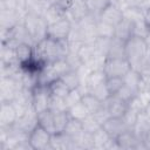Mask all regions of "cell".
<instances>
[{
  "label": "cell",
  "instance_id": "6da1fadb",
  "mask_svg": "<svg viewBox=\"0 0 150 150\" xmlns=\"http://www.w3.org/2000/svg\"><path fill=\"white\" fill-rule=\"evenodd\" d=\"M69 52L68 40H55L48 36L34 46V57L45 64L66 59Z\"/></svg>",
  "mask_w": 150,
  "mask_h": 150
},
{
  "label": "cell",
  "instance_id": "7a4b0ae2",
  "mask_svg": "<svg viewBox=\"0 0 150 150\" xmlns=\"http://www.w3.org/2000/svg\"><path fill=\"white\" fill-rule=\"evenodd\" d=\"M148 54L149 48L143 38L131 36L125 41V59L129 61L132 69L141 73Z\"/></svg>",
  "mask_w": 150,
  "mask_h": 150
},
{
  "label": "cell",
  "instance_id": "3957f363",
  "mask_svg": "<svg viewBox=\"0 0 150 150\" xmlns=\"http://www.w3.org/2000/svg\"><path fill=\"white\" fill-rule=\"evenodd\" d=\"M71 68L68 64L66 59L57 60V61L52 62V63H47V64L43 66V68L39 73V84L48 86L53 81L62 77Z\"/></svg>",
  "mask_w": 150,
  "mask_h": 150
},
{
  "label": "cell",
  "instance_id": "277c9868",
  "mask_svg": "<svg viewBox=\"0 0 150 150\" xmlns=\"http://www.w3.org/2000/svg\"><path fill=\"white\" fill-rule=\"evenodd\" d=\"M22 22H23L27 32L29 33V35L34 42V46L38 42H40L47 38L48 25L45 21L43 16L38 15V14H33V13H26Z\"/></svg>",
  "mask_w": 150,
  "mask_h": 150
},
{
  "label": "cell",
  "instance_id": "5b68a950",
  "mask_svg": "<svg viewBox=\"0 0 150 150\" xmlns=\"http://www.w3.org/2000/svg\"><path fill=\"white\" fill-rule=\"evenodd\" d=\"M22 88L21 77H0V102H12Z\"/></svg>",
  "mask_w": 150,
  "mask_h": 150
},
{
  "label": "cell",
  "instance_id": "8992f818",
  "mask_svg": "<svg viewBox=\"0 0 150 150\" xmlns=\"http://www.w3.org/2000/svg\"><path fill=\"white\" fill-rule=\"evenodd\" d=\"M130 69L131 66L125 57L105 59L103 66V71L107 77H123Z\"/></svg>",
  "mask_w": 150,
  "mask_h": 150
},
{
  "label": "cell",
  "instance_id": "52a82bcc",
  "mask_svg": "<svg viewBox=\"0 0 150 150\" xmlns=\"http://www.w3.org/2000/svg\"><path fill=\"white\" fill-rule=\"evenodd\" d=\"M50 132H48L42 127L38 125L35 129H33L29 132L28 141L33 148V150H47L50 148V139H52Z\"/></svg>",
  "mask_w": 150,
  "mask_h": 150
},
{
  "label": "cell",
  "instance_id": "ba28073f",
  "mask_svg": "<svg viewBox=\"0 0 150 150\" xmlns=\"http://www.w3.org/2000/svg\"><path fill=\"white\" fill-rule=\"evenodd\" d=\"M73 28V21L69 18H64L52 25H48L47 36L55 40H67Z\"/></svg>",
  "mask_w": 150,
  "mask_h": 150
},
{
  "label": "cell",
  "instance_id": "9c48e42d",
  "mask_svg": "<svg viewBox=\"0 0 150 150\" xmlns=\"http://www.w3.org/2000/svg\"><path fill=\"white\" fill-rule=\"evenodd\" d=\"M49 100H50V93H49V89L47 86L38 84L33 89L32 105L38 114L41 111H45L49 108Z\"/></svg>",
  "mask_w": 150,
  "mask_h": 150
},
{
  "label": "cell",
  "instance_id": "30bf717a",
  "mask_svg": "<svg viewBox=\"0 0 150 150\" xmlns=\"http://www.w3.org/2000/svg\"><path fill=\"white\" fill-rule=\"evenodd\" d=\"M103 108L110 117H122L128 109V103L118 95H110L103 101Z\"/></svg>",
  "mask_w": 150,
  "mask_h": 150
},
{
  "label": "cell",
  "instance_id": "8fae6325",
  "mask_svg": "<svg viewBox=\"0 0 150 150\" xmlns=\"http://www.w3.org/2000/svg\"><path fill=\"white\" fill-rule=\"evenodd\" d=\"M39 125L38 122V112L34 110V108H29L27 111L18 116L16 122L14 123V127L18 129L29 134L33 129H35Z\"/></svg>",
  "mask_w": 150,
  "mask_h": 150
},
{
  "label": "cell",
  "instance_id": "7c38bea8",
  "mask_svg": "<svg viewBox=\"0 0 150 150\" xmlns=\"http://www.w3.org/2000/svg\"><path fill=\"white\" fill-rule=\"evenodd\" d=\"M117 143L120 145V150H138V149H145V145L142 139H139L136 134L129 129L124 131L122 135H120L117 138Z\"/></svg>",
  "mask_w": 150,
  "mask_h": 150
},
{
  "label": "cell",
  "instance_id": "4fadbf2b",
  "mask_svg": "<svg viewBox=\"0 0 150 150\" xmlns=\"http://www.w3.org/2000/svg\"><path fill=\"white\" fill-rule=\"evenodd\" d=\"M124 19L123 16V11L114 2L108 5L100 14H98V20L103 21L105 23H109L111 26H117L122 20Z\"/></svg>",
  "mask_w": 150,
  "mask_h": 150
},
{
  "label": "cell",
  "instance_id": "5bb4252c",
  "mask_svg": "<svg viewBox=\"0 0 150 150\" xmlns=\"http://www.w3.org/2000/svg\"><path fill=\"white\" fill-rule=\"evenodd\" d=\"M0 128H9L18 120V111L12 102H0Z\"/></svg>",
  "mask_w": 150,
  "mask_h": 150
},
{
  "label": "cell",
  "instance_id": "9a60e30c",
  "mask_svg": "<svg viewBox=\"0 0 150 150\" xmlns=\"http://www.w3.org/2000/svg\"><path fill=\"white\" fill-rule=\"evenodd\" d=\"M13 47H16L20 43H29L34 46V42L29 35V33L27 32L23 22L19 23L18 26H15L14 28H12L9 30V40L6 42Z\"/></svg>",
  "mask_w": 150,
  "mask_h": 150
},
{
  "label": "cell",
  "instance_id": "2e32d148",
  "mask_svg": "<svg viewBox=\"0 0 150 150\" xmlns=\"http://www.w3.org/2000/svg\"><path fill=\"white\" fill-rule=\"evenodd\" d=\"M23 16L25 14L18 11L0 9V28L12 29L23 21Z\"/></svg>",
  "mask_w": 150,
  "mask_h": 150
},
{
  "label": "cell",
  "instance_id": "e0dca14e",
  "mask_svg": "<svg viewBox=\"0 0 150 150\" xmlns=\"http://www.w3.org/2000/svg\"><path fill=\"white\" fill-rule=\"evenodd\" d=\"M102 128L109 134L110 137L117 138L120 135H122L124 131L129 130L130 128L127 125L124 120L122 117H109L102 125Z\"/></svg>",
  "mask_w": 150,
  "mask_h": 150
},
{
  "label": "cell",
  "instance_id": "ac0fdd59",
  "mask_svg": "<svg viewBox=\"0 0 150 150\" xmlns=\"http://www.w3.org/2000/svg\"><path fill=\"white\" fill-rule=\"evenodd\" d=\"M66 9H67V18H69L73 22H77L89 14V9L83 0L71 1L66 7Z\"/></svg>",
  "mask_w": 150,
  "mask_h": 150
},
{
  "label": "cell",
  "instance_id": "d6986e66",
  "mask_svg": "<svg viewBox=\"0 0 150 150\" xmlns=\"http://www.w3.org/2000/svg\"><path fill=\"white\" fill-rule=\"evenodd\" d=\"M73 138L67 135L64 131L55 132L52 135L50 139V150H71Z\"/></svg>",
  "mask_w": 150,
  "mask_h": 150
},
{
  "label": "cell",
  "instance_id": "ffe728a7",
  "mask_svg": "<svg viewBox=\"0 0 150 150\" xmlns=\"http://www.w3.org/2000/svg\"><path fill=\"white\" fill-rule=\"evenodd\" d=\"M42 16L47 25H52L56 21L67 18V9L63 5H50Z\"/></svg>",
  "mask_w": 150,
  "mask_h": 150
},
{
  "label": "cell",
  "instance_id": "44dd1931",
  "mask_svg": "<svg viewBox=\"0 0 150 150\" xmlns=\"http://www.w3.org/2000/svg\"><path fill=\"white\" fill-rule=\"evenodd\" d=\"M77 55L81 60V62L83 63V66H89L97 56H100L95 49L94 42H88V43H83L80 49L77 50Z\"/></svg>",
  "mask_w": 150,
  "mask_h": 150
},
{
  "label": "cell",
  "instance_id": "7402d4cb",
  "mask_svg": "<svg viewBox=\"0 0 150 150\" xmlns=\"http://www.w3.org/2000/svg\"><path fill=\"white\" fill-rule=\"evenodd\" d=\"M117 57H125V41L114 36L110 39L107 59H117Z\"/></svg>",
  "mask_w": 150,
  "mask_h": 150
},
{
  "label": "cell",
  "instance_id": "603a6c76",
  "mask_svg": "<svg viewBox=\"0 0 150 150\" xmlns=\"http://www.w3.org/2000/svg\"><path fill=\"white\" fill-rule=\"evenodd\" d=\"M15 56L16 61L20 64H25L29 62L34 57V46L29 43H20L15 47Z\"/></svg>",
  "mask_w": 150,
  "mask_h": 150
},
{
  "label": "cell",
  "instance_id": "cb8c5ba5",
  "mask_svg": "<svg viewBox=\"0 0 150 150\" xmlns=\"http://www.w3.org/2000/svg\"><path fill=\"white\" fill-rule=\"evenodd\" d=\"M38 122L39 125L42 127L43 129H46L48 132L50 134H55L56 129H55V122H54V112L49 109L41 111L38 114Z\"/></svg>",
  "mask_w": 150,
  "mask_h": 150
},
{
  "label": "cell",
  "instance_id": "d4e9b609",
  "mask_svg": "<svg viewBox=\"0 0 150 150\" xmlns=\"http://www.w3.org/2000/svg\"><path fill=\"white\" fill-rule=\"evenodd\" d=\"M131 130L136 134V136L139 138V139H144V137L146 136L148 131L150 130V121L145 117V115L143 112L139 114L136 123L134 124V127L131 128Z\"/></svg>",
  "mask_w": 150,
  "mask_h": 150
},
{
  "label": "cell",
  "instance_id": "484cf974",
  "mask_svg": "<svg viewBox=\"0 0 150 150\" xmlns=\"http://www.w3.org/2000/svg\"><path fill=\"white\" fill-rule=\"evenodd\" d=\"M47 87H48V89H49L50 95L57 96V97H61V98H64V97L68 95V93L71 90V89L66 84V82H64L61 77L57 79V80H55V81H53V82H52L50 84H48Z\"/></svg>",
  "mask_w": 150,
  "mask_h": 150
},
{
  "label": "cell",
  "instance_id": "4316f807",
  "mask_svg": "<svg viewBox=\"0 0 150 150\" xmlns=\"http://www.w3.org/2000/svg\"><path fill=\"white\" fill-rule=\"evenodd\" d=\"M131 36H132V22L127 19H123L115 27V38L127 41Z\"/></svg>",
  "mask_w": 150,
  "mask_h": 150
},
{
  "label": "cell",
  "instance_id": "83f0119b",
  "mask_svg": "<svg viewBox=\"0 0 150 150\" xmlns=\"http://www.w3.org/2000/svg\"><path fill=\"white\" fill-rule=\"evenodd\" d=\"M14 63H19L15 56V47L8 43H1L0 64H14Z\"/></svg>",
  "mask_w": 150,
  "mask_h": 150
},
{
  "label": "cell",
  "instance_id": "f1b7e54d",
  "mask_svg": "<svg viewBox=\"0 0 150 150\" xmlns=\"http://www.w3.org/2000/svg\"><path fill=\"white\" fill-rule=\"evenodd\" d=\"M81 101L83 102V104L87 107L89 114H95L100 109H102L103 107V101H101L100 98H97L95 95H93L91 93H84L82 95Z\"/></svg>",
  "mask_w": 150,
  "mask_h": 150
},
{
  "label": "cell",
  "instance_id": "f546056e",
  "mask_svg": "<svg viewBox=\"0 0 150 150\" xmlns=\"http://www.w3.org/2000/svg\"><path fill=\"white\" fill-rule=\"evenodd\" d=\"M61 79L66 82V84H67L70 89H76V88H79V87L82 84V82H83L82 74H81V71H80L79 69H77V70L70 69V70L67 71Z\"/></svg>",
  "mask_w": 150,
  "mask_h": 150
},
{
  "label": "cell",
  "instance_id": "4dcf8cb0",
  "mask_svg": "<svg viewBox=\"0 0 150 150\" xmlns=\"http://www.w3.org/2000/svg\"><path fill=\"white\" fill-rule=\"evenodd\" d=\"M49 6L50 5L47 0H26L27 13H33L42 16Z\"/></svg>",
  "mask_w": 150,
  "mask_h": 150
},
{
  "label": "cell",
  "instance_id": "1f68e13d",
  "mask_svg": "<svg viewBox=\"0 0 150 150\" xmlns=\"http://www.w3.org/2000/svg\"><path fill=\"white\" fill-rule=\"evenodd\" d=\"M69 116L71 118H75V120H79V121H83L88 115H89V111L87 109V107L83 104L82 101L75 103L74 105H71L70 108L67 109Z\"/></svg>",
  "mask_w": 150,
  "mask_h": 150
},
{
  "label": "cell",
  "instance_id": "d6a6232c",
  "mask_svg": "<svg viewBox=\"0 0 150 150\" xmlns=\"http://www.w3.org/2000/svg\"><path fill=\"white\" fill-rule=\"evenodd\" d=\"M53 112H54V122H55L56 132L64 131V129H66V127L70 120L68 111L67 110H60V111H53Z\"/></svg>",
  "mask_w": 150,
  "mask_h": 150
},
{
  "label": "cell",
  "instance_id": "836d02e7",
  "mask_svg": "<svg viewBox=\"0 0 150 150\" xmlns=\"http://www.w3.org/2000/svg\"><path fill=\"white\" fill-rule=\"evenodd\" d=\"M111 137L109 136V134L101 127L98 130H96L93 134V139H94V149H101L104 150L105 144L108 143V141Z\"/></svg>",
  "mask_w": 150,
  "mask_h": 150
},
{
  "label": "cell",
  "instance_id": "e575fe53",
  "mask_svg": "<svg viewBox=\"0 0 150 150\" xmlns=\"http://www.w3.org/2000/svg\"><path fill=\"white\" fill-rule=\"evenodd\" d=\"M90 13L98 15L108 5L112 2V0H83Z\"/></svg>",
  "mask_w": 150,
  "mask_h": 150
},
{
  "label": "cell",
  "instance_id": "d590c367",
  "mask_svg": "<svg viewBox=\"0 0 150 150\" xmlns=\"http://www.w3.org/2000/svg\"><path fill=\"white\" fill-rule=\"evenodd\" d=\"M96 30H97V36L98 38H107V39H111L115 36V26H111L109 23H105L103 21H97V26H96Z\"/></svg>",
  "mask_w": 150,
  "mask_h": 150
},
{
  "label": "cell",
  "instance_id": "8d00e7d4",
  "mask_svg": "<svg viewBox=\"0 0 150 150\" xmlns=\"http://www.w3.org/2000/svg\"><path fill=\"white\" fill-rule=\"evenodd\" d=\"M82 131H83L82 121H79V120H75V118L70 117V120H69V122H68V124L64 129V132L67 135H69L71 138H74L77 135H80Z\"/></svg>",
  "mask_w": 150,
  "mask_h": 150
},
{
  "label": "cell",
  "instance_id": "74e56055",
  "mask_svg": "<svg viewBox=\"0 0 150 150\" xmlns=\"http://www.w3.org/2000/svg\"><path fill=\"white\" fill-rule=\"evenodd\" d=\"M145 15V12L141 8V7H131V8H127L123 11V16L124 19L134 22V21H138V20H143Z\"/></svg>",
  "mask_w": 150,
  "mask_h": 150
},
{
  "label": "cell",
  "instance_id": "f35d334b",
  "mask_svg": "<svg viewBox=\"0 0 150 150\" xmlns=\"http://www.w3.org/2000/svg\"><path fill=\"white\" fill-rule=\"evenodd\" d=\"M82 127H83V130L87 131V132H90V134H94L96 130H98L102 124L96 120V117L93 115V114H89L83 121H82Z\"/></svg>",
  "mask_w": 150,
  "mask_h": 150
},
{
  "label": "cell",
  "instance_id": "ab89813d",
  "mask_svg": "<svg viewBox=\"0 0 150 150\" xmlns=\"http://www.w3.org/2000/svg\"><path fill=\"white\" fill-rule=\"evenodd\" d=\"M123 77H107L105 86L110 95H116L123 87Z\"/></svg>",
  "mask_w": 150,
  "mask_h": 150
},
{
  "label": "cell",
  "instance_id": "60d3db41",
  "mask_svg": "<svg viewBox=\"0 0 150 150\" xmlns=\"http://www.w3.org/2000/svg\"><path fill=\"white\" fill-rule=\"evenodd\" d=\"M150 28L148 27L145 20H138L132 22V36H138V38H145L146 34L149 33Z\"/></svg>",
  "mask_w": 150,
  "mask_h": 150
},
{
  "label": "cell",
  "instance_id": "b9f144b4",
  "mask_svg": "<svg viewBox=\"0 0 150 150\" xmlns=\"http://www.w3.org/2000/svg\"><path fill=\"white\" fill-rule=\"evenodd\" d=\"M109 43H110V39L107 38H97L94 41V46L95 49L97 52V54L100 56H103L107 59V54H108V49H109Z\"/></svg>",
  "mask_w": 150,
  "mask_h": 150
},
{
  "label": "cell",
  "instance_id": "7bdbcfd3",
  "mask_svg": "<svg viewBox=\"0 0 150 150\" xmlns=\"http://www.w3.org/2000/svg\"><path fill=\"white\" fill-rule=\"evenodd\" d=\"M88 93H91L93 95H95V96H96L97 98H100L101 101H104L107 97L110 96V94H109V91H108V89H107V86H105V81L102 82V83H100V84H97V86H95V87L91 88Z\"/></svg>",
  "mask_w": 150,
  "mask_h": 150
},
{
  "label": "cell",
  "instance_id": "ee69618b",
  "mask_svg": "<svg viewBox=\"0 0 150 150\" xmlns=\"http://www.w3.org/2000/svg\"><path fill=\"white\" fill-rule=\"evenodd\" d=\"M49 110L52 111H60V110H67L66 103H64V98L57 97V96H53L50 95V100H49Z\"/></svg>",
  "mask_w": 150,
  "mask_h": 150
},
{
  "label": "cell",
  "instance_id": "f6af8a7d",
  "mask_svg": "<svg viewBox=\"0 0 150 150\" xmlns=\"http://www.w3.org/2000/svg\"><path fill=\"white\" fill-rule=\"evenodd\" d=\"M143 114H144L145 117L150 121V101L145 104V107H144V109H143Z\"/></svg>",
  "mask_w": 150,
  "mask_h": 150
},
{
  "label": "cell",
  "instance_id": "bcb514c9",
  "mask_svg": "<svg viewBox=\"0 0 150 150\" xmlns=\"http://www.w3.org/2000/svg\"><path fill=\"white\" fill-rule=\"evenodd\" d=\"M141 8H142L144 12L148 11V9H150V0H142Z\"/></svg>",
  "mask_w": 150,
  "mask_h": 150
},
{
  "label": "cell",
  "instance_id": "7dc6e473",
  "mask_svg": "<svg viewBox=\"0 0 150 150\" xmlns=\"http://www.w3.org/2000/svg\"><path fill=\"white\" fill-rule=\"evenodd\" d=\"M143 143H144V145H145V149H150V130L148 131L146 136L144 137Z\"/></svg>",
  "mask_w": 150,
  "mask_h": 150
},
{
  "label": "cell",
  "instance_id": "c3c4849f",
  "mask_svg": "<svg viewBox=\"0 0 150 150\" xmlns=\"http://www.w3.org/2000/svg\"><path fill=\"white\" fill-rule=\"evenodd\" d=\"M144 20H145V22H146V25H148V27L150 28V9H148V11H145V15H144Z\"/></svg>",
  "mask_w": 150,
  "mask_h": 150
},
{
  "label": "cell",
  "instance_id": "681fc988",
  "mask_svg": "<svg viewBox=\"0 0 150 150\" xmlns=\"http://www.w3.org/2000/svg\"><path fill=\"white\" fill-rule=\"evenodd\" d=\"M47 1L49 2V5H63V1L64 0H47Z\"/></svg>",
  "mask_w": 150,
  "mask_h": 150
},
{
  "label": "cell",
  "instance_id": "f907efd6",
  "mask_svg": "<svg viewBox=\"0 0 150 150\" xmlns=\"http://www.w3.org/2000/svg\"><path fill=\"white\" fill-rule=\"evenodd\" d=\"M144 41H145V43H146V46H148V48L150 49V30H149V33L146 34V36L144 38Z\"/></svg>",
  "mask_w": 150,
  "mask_h": 150
},
{
  "label": "cell",
  "instance_id": "816d5d0a",
  "mask_svg": "<svg viewBox=\"0 0 150 150\" xmlns=\"http://www.w3.org/2000/svg\"><path fill=\"white\" fill-rule=\"evenodd\" d=\"M71 1H74V0H64V1H63V5H64V7H67V6H68V5H69Z\"/></svg>",
  "mask_w": 150,
  "mask_h": 150
}]
</instances>
